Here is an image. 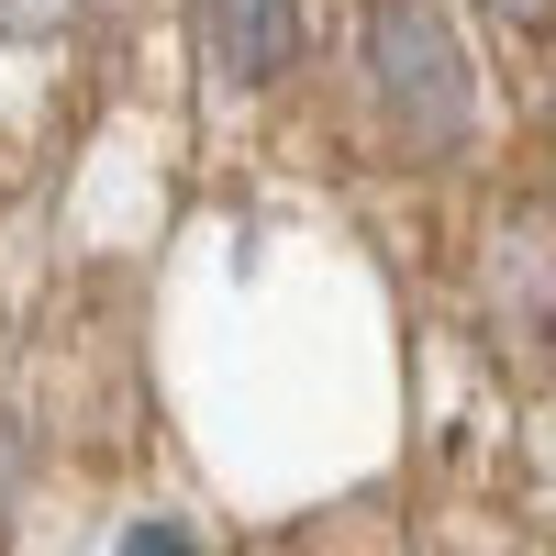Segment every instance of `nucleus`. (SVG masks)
Returning <instances> with one entry per match:
<instances>
[{"mask_svg":"<svg viewBox=\"0 0 556 556\" xmlns=\"http://www.w3.org/2000/svg\"><path fill=\"white\" fill-rule=\"evenodd\" d=\"M201 45L235 89H267L301 56V0H201Z\"/></svg>","mask_w":556,"mask_h":556,"instance_id":"nucleus-2","label":"nucleus"},{"mask_svg":"<svg viewBox=\"0 0 556 556\" xmlns=\"http://www.w3.org/2000/svg\"><path fill=\"white\" fill-rule=\"evenodd\" d=\"M367 89L401 123V146H434V156H456L479 123V67L434 0H379L367 12Z\"/></svg>","mask_w":556,"mask_h":556,"instance_id":"nucleus-1","label":"nucleus"},{"mask_svg":"<svg viewBox=\"0 0 556 556\" xmlns=\"http://www.w3.org/2000/svg\"><path fill=\"white\" fill-rule=\"evenodd\" d=\"M67 0H0V34H56Z\"/></svg>","mask_w":556,"mask_h":556,"instance_id":"nucleus-4","label":"nucleus"},{"mask_svg":"<svg viewBox=\"0 0 556 556\" xmlns=\"http://www.w3.org/2000/svg\"><path fill=\"white\" fill-rule=\"evenodd\" d=\"M501 23H523V34H556V0H490Z\"/></svg>","mask_w":556,"mask_h":556,"instance_id":"nucleus-6","label":"nucleus"},{"mask_svg":"<svg viewBox=\"0 0 556 556\" xmlns=\"http://www.w3.org/2000/svg\"><path fill=\"white\" fill-rule=\"evenodd\" d=\"M123 556H212V545L178 534V523H123Z\"/></svg>","mask_w":556,"mask_h":556,"instance_id":"nucleus-3","label":"nucleus"},{"mask_svg":"<svg viewBox=\"0 0 556 556\" xmlns=\"http://www.w3.org/2000/svg\"><path fill=\"white\" fill-rule=\"evenodd\" d=\"M12 490H23V424H12V401H0V513H12Z\"/></svg>","mask_w":556,"mask_h":556,"instance_id":"nucleus-5","label":"nucleus"}]
</instances>
